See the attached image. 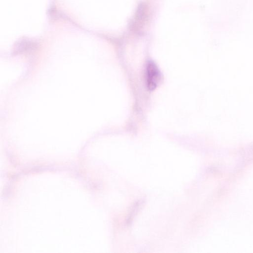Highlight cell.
<instances>
[{"label":"cell","instance_id":"obj_1","mask_svg":"<svg viewBox=\"0 0 253 253\" xmlns=\"http://www.w3.org/2000/svg\"><path fill=\"white\" fill-rule=\"evenodd\" d=\"M161 73L157 65L152 61L146 66V83L149 90L156 88L161 80Z\"/></svg>","mask_w":253,"mask_h":253}]
</instances>
